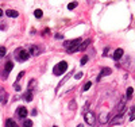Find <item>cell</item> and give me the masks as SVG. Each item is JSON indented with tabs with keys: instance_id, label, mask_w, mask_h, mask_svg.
Returning a JSON list of instances; mask_svg holds the SVG:
<instances>
[{
	"instance_id": "11",
	"label": "cell",
	"mask_w": 135,
	"mask_h": 127,
	"mask_svg": "<svg viewBox=\"0 0 135 127\" xmlns=\"http://www.w3.org/2000/svg\"><path fill=\"white\" fill-rule=\"evenodd\" d=\"M123 49H116V52H115V54H114V58L115 60H116V61H118V60H120L122 58V56H123Z\"/></svg>"
},
{
	"instance_id": "20",
	"label": "cell",
	"mask_w": 135,
	"mask_h": 127,
	"mask_svg": "<svg viewBox=\"0 0 135 127\" xmlns=\"http://www.w3.org/2000/svg\"><path fill=\"white\" fill-rule=\"evenodd\" d=\"M76 7H77V2H72V3H69V4H68V8L69 10H73Z\"/></svg>"
},
{
	"instance_id": "15",
	"label": "cell",
	"mask_w": 135,
	"mask_h": 127,
	"mask_svg": "<svg viewBox=\"0 0 135 127\" xmlns=\"http://www.w3.org/2000/svg\"><path fill=\"white\" fill-rule=\"evenodd\" d=\"M124 104H126V103H124V99H123V100L119 103V106H118V110H116V111L122 114V111H123V108H124Z\"/></svg>"
},
{
	"instance_id": "28",
	"label": "cell",
	"mask_w": 135,
	"mask_h": 127,
	"mask_svg": "<svg viewBox=\"0 0 135 127\" xmlns=\"http://www.w3.org/2000/svg\"><path fill=\"white\" fill-rule=\"evenodd\" d=\"M81 77H83V73H81V72H80V73H77V74H76V78H77V80H80Z\"/></svg>"
},
{
	"instance_id": "9",
	"label": "cell",
	"mask_w": 135,
	"mask_h": 127,
	"mask_svg": "<svg viewBox=\"0 0 135 127\" xmlns=\"http://www.w3.org/2000/svg\"><path fill=\"white\" fill-rule=\"evenodd\" d=\"M0 103H1V104L7 103V93H5L4 89H0Z\"/></svg>"
},
{
	"instance_id": "14",
	"label": "cell",
	"mask_w": 135,
	"mask_h": 127,
	"mask_svg": "<svg viewBox=\"0 0 135 127\" xmlns=\"http://www.w3.org/2000/svg\"><path fill=\"white\" fill-rule=\"evenodd\" d=\"M35 85H37V81H35V80H31L30 82H28V91H32V89L35 88Z\"/></svg>"
},
{
	"instance_id": "4",
	"label": "cell",
	"mask_w": 135,
	"mask_h": 127,
	"mask_svg": "<svg viewBox=\"0 0 135 127\" xmlns=\"http://www.w3.org/2000/svg\"><path fill=\"white\" fill-rule=\"evenodd\" d=\"M84 119L88 124L91 126H95V122H96V118H95V114L91 112V111H85L84 112Z\"/></svg>"
},
{
	"instance_id": "32",
	"label": "cell",
	"mask_w": 135,
	"mask_h": 127,
	"mask_svg": "<svg viewBox=\"0 0 135 127\" xmlns=\"http://www.w3.org/2000/svg\"><path fill=\"white\" fill-rule=\"evenodd\" d=\"M54 127H57V126H54Z\"/></svg>"
},
{
	"instance_id": "27",
	"label": "cell",
	"mask_w": 135,
	"mask_h": 127,
	"mask_svg": "<svg viewBox=\"0 0 135 127\" xmlns=\"http://www.w3.org/2000/svg\"><path fill=\"white\" fill-rule=\"evenodd\" d=\"M23 74H24V72H20V73H19V74H18V77H16V80H18V81H19V80H20V78L23 77Z\"/></svg>"
},
{
	"instance_id": "19",
	"label": "cell",
	"mask_w": 135,
	"mask_h": 127,
	"mask_svg": "<svg viewBox=\"0 0 135 127\" xmlns=\"http://www.w3.org/2000/svg\"><path fill=\"white\" fill-rule=\"evenodd\" d=\"M133 92H134V89H133V88H131V86H130V88H127V92H126V96H127V98H128V99H130V98H131V96H133Z\"/></svg>"
},
{
	"instance_id": "30",
	"label": "cell",
	"mask_w": 135,
	"mask_h": 127,
	"mask_svg": "<svg viewBox=\"0 0 135 127\" xmlns=\"http://www.w3.org/2000/svg\"><path fill=\"white\" fill-rule=\"evenodd\" d=\"M0 16H3V11H1V8H0Z\"/></svg>"
},
{
	"instance_id": "5",
	"label": "cell",
	"mask_w": 135,
	"mask_h": 127,
	"mask_svg": "<svg viewBox=\"0 0 135 127\" xmlns=\"http://www.w3.org/2000/svg\"><path fill=\"white\" fill-rule=\"evenodd\" d=\"M12 68H14V62L12 61H7L5 62V65H4V73H3V77H5L7 74H9L12 70Z\"/></svg>"
},
{
	"instance_id": "8",
	"label": "cell",
	"mask_w": 135,
	"mask_h": 127,
	"mask_svg": "<svg viewBox=\"0 0 135 127\" xmlns=\"http://www.w3.org/2000/svg\"><path fill=\"white\" fill-rule=\"evenodd\" d=\"M28 53L32 56H38V54H41V49H39V46H37V45H32L30 48V50H28Z\"/></svg>"
},
{
	"instance_id": "12",
	"label": "cell",
	"mask_w": 135,
	"mask_h": 127,
	"mask_svg": "<svg viewBox=\"0 0 135 127\" xmlns=\"http://www.w3.org/2000/svg\"><path fill=\"white\" fill-rule=\"evenodd\" d=\"M5 127H19V126L15 123L14 119H7L5 120Z\"/></svg>"
},
{
	"instance_id": "10",
	"label": "cell",
	"mask_w": 135,
	"mask_h": 127,
	"mask_svg": "<svg viewBox=\"0 0 135 127\" xmlns=\"http://www.w3.org/2000/svg\"><path fill=\"white\" fill-rule=\"evenodd\" d=\"M5 15L9 16V18H18L19 16L18 11H15V10H7V11H5Z\"/></svg>"
},
{
	"instance_id": "2",
	"label": "cell",
	"mask_w": 135,
	"mask_h": 127,
	"mask_svg": "<svg viewBox=\"0 0 135 127\" xmlns=\"http://www.w3.org/2000/svg\"><path fill=\"white\" fill-rule=\"evenodd\" d=\"M66 69H68V64L65 61H61L53 68V73H54L55 76H61V74H64V73L66 72Z\"/></svg>"
},
{
	"instance_id": "18",
	"label": "cell",
	"mask_w": 135,
	"mask_h": 127,
	"mask_svg": "<svg viewBox=\"0 0 135 127\" xmlns=\"http://www.w3.org/2000/svg\"><path fill=\"white\" fill-rule=\"evenodd\" d=\"M34 15H35V18H42L43 16V12H42V10H35L34 11Z\"/></svg>"
},
{
	"instance_id": "31",
	"label": "cell",
	"mask_w": 135,
	"mask_h": 127,
	"mask_svg": "<svg viewBox=\"0 0 135 127\" xmlns=\"http://www.w3.org/2000/svg\"><path fill=\"white\" fill-rule=\"evenodd\" d=\"M77 127H84V126H83V124H78V126H77Z\"/></svg>"
},
{
	"instance_id": "1",
	"label": "cell",
	"mask_w": 135,
	"mask_h": 127,
	"mask_svg": "<svg viewBox=\"0 0 135 127\" xmlns=\"http://www.w3.org/2000/svg\"><path fill=\"white\" fill-rule=\"evenodd\" d=\"M81 39L77 38L74 41H65L64 46L68 49V53H76V52H80V45H81Z\"/></svg>"
},
{
	"instance_id": "22",
	"label": "cell",
	"mask_w": 135,
	"mask_h": 127,
	"mask_svg": "<svg viewBox=\"0 0 135 127\" xmlns=\"http://www.w3.org/2000/svg\"><path fill=\"white\" fill-rule=\"evenodd\" d=\"M23 127H32V122L31 120H24V123H23Z\"/></svg>"
},
{
	"instance_id": "23",
	"label": "cell",
	"mask_w": 135,
	"mask_h": 127,
	"mask_svg": "<svg viewBox=\"0 0 135 127\" xmlns=\"http://www.w3.org/2000/svg\"><path fill=\"white\" fill-rule=\"evenodd\" d=\"M91 86H92V82H91V81H88L87 84H85V85L83 86V91H84V92H85V91H88V89H89Z\"/></svg>"
},
{
	"instance_id": "16",
	"label": "cell",
	"mask_w": 135,
	"mask_h": 127,
	"mask_svg": "<svg viewBox=\"0 0 135 127\" xmlns=\"http://www.w3.org/2000/svg\"><path fill=\"white\" fill-rule=\"evenodd\" d=\"M24 100H26V102H31V100H32V92L28 91L27 93H26V95H24Z\"/></svg>"
},
{
	"instance_id": "13",
	"label": "cell",
	"mask_w": 135,
	"mask_h": 127,
	"mask_svg": "<svg viewBox=\"0 0 135 127\" xmlns=\"http://www.w3.org/2000/svg\"><path fill=\"white\" fill-rule=\"evenodd\" d=\"M107 120H108V115L105 112H103L100 115V123H101V124H105V123H107Z\"/></svg>"
},
{
	"instance_id": "6",
	"label": "cell",
	"mask_w": 135,
	"mask_h": 127,
	"mask_svg": "<svg viewBox=\"0 0 135 127\" xmlns=\"http://www.w3.org/2000/svg\"><path fill=\"white\" fill-rule=\"evenodd\" d=\"M27 114H28V111H27V108H26V107H19V108L16 110V115H18L19 118H26V116H27Z\"/></svg>"
},
{
	"instance_id": "26",
	"label": "cell",
	"mask_w": 135,
	"mask_h": 127,
	"mask_svg": "<svg viewBox=\"0 0 135 127\" xmlns=\"http://www.w3.org/2000/svg\"><path fill=\"white\" fill-rule=\"evenodd\" d=\"M76 107H77V106H76V102H70V108L76 110Z\"/></svg>"
},
{
	"instance_id": "7",
	"label": "cell",
	"mask_w": 135,
	"mask_h": 127,
	"mask_svg": "<svg viewBox=\"0 0 135 127\" xmlns=\"http://www.w3.org/2000/svg\"><path fill=\"white\" fill-rule=\"evenodd\" d=\"M112 73V70H111L110 68H103L101 69V72H100V74L97 76V81H100L101 77H104V76H108V74H111Z\"/></svg>"
},
{
	"instance_id": "3",
	"label": "cell",
	"mask_w": 135,
	"mask_h": 127,
	"mask_svg": "<svg viewBox=\"0 0 135 127\" xmlns=\"http://www.w3.org/2000/svg\"><path fill=\"white\" fill-rule=\"evenodd\" d=\"M15 57H16L18 61L23 62V61L30 58V53H28L26 49H18V50H15Z\"/></svg>"
},
{
	"instance_id": "24",
	"label": "cell",
	"mask_w": 135,
	"mask_h": 127,
	"mask_svg": "<svg viewBox=\"0 0 135 127\" xmlns=\"http://www.w3.org/2000/svg\"><path fill=\"white\" fill-rule=\"evenodd\" d=\"M87 61H88V57H87V56H84L83 58H81L80 64H81V65H85V64H87Z\"/></svg>"
},
{
	"instance_id": "29",
	"label": "cell",
	"mask_w": 135,
	"mask_h": 127,
	"mask_svg": "<svg viewBox=\"0 0 135 127\" xmlns=\"http://www.w3.org/2000/svg\"><path fill=\"white\" fill-rule=\"evenodd\" d=\"M108 52H110V50H108V48H107V49H105V50H104V53H103V56H107V54H108Z\"/></svg>"
},
{
	"instance_id": "17",
	"label": "cell",
	"mask_w": 135,
	"mask_h": 127,
	"mask_svg": "<svg viewBox=\"0 0 135 127\" xmlns=\"http://www.w3.org/2000/svg\"><path fill=\"white\" fill-rule=\"evenodd\" d=\"M89 43H91L89 39H87L85 42H81V45H80V50H85V48H87V46L89 45Z\"/></svg>"
},
{
	"instance_id": "21",
	"label": "cell",
	"mask_w": 135,
	"mask_h": 127,
	"mask_svg": "<svg viewBox=\"0 0 135 127\" xmlns=\"http://www.w3.org/2000/svg\"><path fill=\"white\" fill-rule=\"evenodd\" d=\"M5 53H7V50H5L4 46H0V57H4Z\"/></svg>"
},
{
	"instance_id": "25",
	"label": "cell",
	"mask_w": 135,
	"mask_h": 127,
	"mask_svg": "<svg viewBox=\"0 0 135 127\" xmlns=\"http://www.w3.org/2000/svg\"><path fill=\"white\" fill-rule=\"evenodd\" d=\"M14 88H15V91L20 92V85H19V84H14Z\"/></svg>"
}]
</instances>
